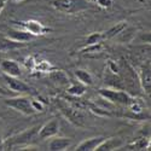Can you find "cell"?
I'll return each instance as SVG.
<instances>
[{
  "label": "cell",
  "mask_w": 151,
  "mask_h": 151,
  "mask_svg": "<svg viewBox=\"0 0 151 151\" xmlns=\"http://www.w3.org/2000/svg\"><path fill=\"white\" fill-rule=\"evenodd\" d=\"M37 133H39V128L35 127V128H32L27 132L22 133L21 135H18L16 138H12V140H11L12 146H18L19 144H29L30 142H33L35 139V138L39 139V134Z\"/></svg>",
  "instance_id": "obj_8"
},
{
  "label": "cell",
  "mask_w": 151,
  "mask_h": 151,
  "mask_svg": "<svg viewBox=\"0 0 151 151\" xmlns=\"http://www.w3.org/2000/svg\"><path fill=\"white\" fill-rule=\"evenodd\" d=\"M6 3H7V0H0V15H1L3 10L5 9V6H6Z\"/></svg>",
  "instance_id": "obj_25"
},
{
  "label": "cell",
  "mask_w": 151,
  "mask_h": 151,
  "mask_svg": "<svg viewBox=\"0 0 151 151\" xmlns=\"http://www.w3.org/2000/svg\"><path fill=\"white\" fill-rule=\"evenodd\" d=\"M33 105H34V108H35L36 112H37V111H42V110H44L42 104H41V103H39L37 100H33Z\"/></svg>",
  "instance_id": "obj_24"
},
{
  "label": "cell",
  "mask_w": 151,
  "mask_h": 151,
  "mask_svg": "<svg viewBox=\"0 0 151 151\" xmlns=\"http://www.w3.org/2000/svg\"><path fill=\"white\" fill-rule=\"evenodd\" d=\"M102 9H110L112 6V0H93Z\"/></svg>",
  "instance_id": "obj_21"
},
{
  "label": "cell",
  "mask_w": 151,
  "mask_h": 151,
  "mask_svg": "<svg viewBox=\"0 0 151 151\" xmlns=\"http://www.w3.org/2000/svg\"><path fill=\"white\" fill-rule=\"evenodd\" d=\"M4 103L15 109L16 111L21 112L23 115H33L36 112L34 105H33V99H30L27 96H17V97H9L4 100Z\"/></svg>",
  "instance_id": "obj_1"
},
{
  "label": "cell",
  "mask_w": 151,
  "mask_h": 151,
  "mask_svg": "<svg viewBox=\"0 0 151 151\" xmlns=\"http://www.w3.org/2000/svg\"><path fill=\"white\" fill-rule=\"evenodd\" d=\"M0 69H1L3 74L10 75V76L19 78L21 74H22L21 67L12 59H3L1 62H0Z\"/></svg>",
  "instance_id": "obj_9"
},
{
  "label": "cell",
  "mask_w": 151,
  "mask_h": 151,
  "mask_svg": "<svg viewBox=\"0 0 151 151\" xmlns=\"http://www.w3.org/2000/svg\"><path fill=\"white\" fill-rule=\"evenodd\" d=\"M149 145V140L146 138H142V139H138L134 143H131L128 145H122V147H124V150H146Z\"/></svg>",
  "instance_id": "obj_17"
},
{
  "label": "cell",
  "mask_w": 151,
  "mask_h": 151,
  "mask_svg": "<svg viewBox=\"0 0 151 151\" xmlns=\"http://www.w3.org/2000/svg\"><path fill=\"white\" fill-rule=\"evenodd\" d=\"M67 92H68L69 94H71V96H78V97H80V96H82V94L86 92V88H85L83 83H82V85H81V83H73V85H70V86L68 87Z\"/></svg>",
  "instance_id": "obj_18"
},
{
  "label": "cell",
  "mask_w": 151,
  "mask_h": 151,
  "mask_svg": "<svg viewBox=\"0 0 151 151\" xmlns=\"http://www.w3.org/2000/svg\"><path fill=\"white\" fill-rule=\"evenodd\" d=\"M24 46H26L24 42L12 40L7 35H0V52L12 51V50H17V48H21Z\"/></svg>",
  "instance_id": "obj_11"
},
{
  "label": "cell",
  "mask_w": 151,
  "mask_h": 151,
  "mask_svg": "<svg viewBox=\"0 0 151 151\" xmlns=\"http://www.w3.org/2000/svg\"><path fill=\"white\" fill-rule=\"evenodd\" d=\"M21 23V26L22 27H24L28 32H30L32 34H34L35 36L36 35H39V34H44L45 33V28L41 26L40 23H37V22H33V21H30V22H19Z\"/></svg>",
  "instance_id": "obj_15"
},
{
  "label": "cell",
  "mask_w": 151,
  "mask_h": 151,
  "mask_svg": "<svg viewBox=\"0 0 151 151\" xmlns=\"http://www.w3.org/2000/svg\"><path fill=\"white\" fill-rule=\"evenodd\" d=\"M104 40L103 37V33H93L88 36V39H87V45H97L99 42H102Z\"/></svg>",
  "instance_id": "obj_19"
},
{
  "label": "cell",
  "mask_w": 151,
  "mask_h": 151,
  "mask_svg": "<svg viewBox=\"0 0 151 151\" xmlns=\"http://www.w3.org/2000/svg\"><path fill=\"white\" fill-rule=\"evenodd\" d=\"M52 5L56 10L65 14H76L88 9L86 0H53Z\"/></svg>",
  "instance_id": "obj_3"
},
{
  "label": "cell",
  "mask_w": 151,
  "mask_h": 151,
  "mask_svg": "<svg viewBox=\"0 0 151 151\" xmlns=\"http://www.w3.org/2000/svg\"><path fill=\"white\" fill-rule=\"evenodd\" d=\"M3 78L7 85L9 88L14 92V93H18V94H29L33 92L32 87H29V85H27L24 81H22L17 76H10V75L3 74Z\"/></svg>",
  "instance_id": "obj_4"
},
{
  "label": "cell",
  "mask_w": 151,
  "mask_h": 151,
  "mask_svg": "<svg viewBox=\"0 0 151 151\" xmlns=\"http://www.w3.org/2000/svg\"><path fill=\"white\" fill-rule=\"evenodd\" d=\"M104 139H105V137H100V135L90 138V139H86V140L81 142L75 150H78V151H96L97 146Z\"/></svg>",
  "instance_id": "obj_12"
},
{
  "label": "cell",
  "mask_w": 151,
  "mask_h": 151,
  "mask_svg": "<svg viewBox=\"0 0 151 151\" xmlns=\"http://www.w3.org/2000/svg\"><path fill=\"white\" fill-rule=\"evenodd\" d=\"M146 150H151V140H149V145H147V149Z\"/></svg>",
  "instance_id": "obj_27"
},
{
  "label": "cell",
  "mask_w": 151,
  "mask_h": 151,
  "mask_svg": "<svg viewBox=\"0 0 151 151\" xmlns=\"http://www.w3.org/2000/svg\"><path fill=\"white\" fill-rule=\"evenodd\" d=\"M126 27H127L126 22H120V23L116 24V26L111 27L109 30L104 32V33H103V37H104V39H110V37H114L115 35L122 33V32L126 29Z\"/></svg>",
  "instance_id": "obj_16"
},
{
  "label": "cell",
  "mask_w": 151,
  "mask_h": 151,
  "mask_svg": "<svg viewBox=\"0 0 151 151\" xmlns=\"http://www.w3.org/2000/svg\"><path fill=\"white\" fill-rule=\"evenodd\" d=\"M140 88L149 96H151V62L147 60L140 67L139 70Z\"/></svg>",
  "instance_id": "obj_5"
},
{
  "label": "cell",
  "mask_w": 151,
  "mask_h": 151,
  "mask_svg": "<svg viewBox=\"0 0 151 151\" xmlns=\"http://www.w3.org/2000/svg\"><path fill=\"white\" fill-rule=\"evenodd\" d=\"M12 92L10 88H5V87H3L1 85H0V96H3V97H10L12 96Z\"/></svg>",
  "instance_id": "obj_23"
},
{
  "label": "cell",
  "mask_w": 151,
  "mask_h": 151,
  "mask_svg": "<svg viewBox=\"0 0 151 151\" xmlns=\"http://www.w3.org/2000/svg\"><path fill=\"white\" fill-rule=\"evenodd\" d=\"M51 78L55 80V81H57V82H59V83H65L67 81H68V78H67V75L63 73V71H56L55 74H52L51 75Z\"/></svg>",
  "instance_id": "obj_20"
},
{
  "label": "cell",
  "mask_w": 151,
  "mask_h": 151,
  "mask_svg": "<svg viewBox=\"0 0 151 151\" xmlns=\"http://www.w3.org/2000/svg\"><path fill=\"white\" fill-rule=\"evenodd\" d=\"M11 1H14V3H19V1H23V0H11Z\"/></svg>",
  "instance_id": "obj_28"
},
{
  "label": "cell",
  "mask_w": 151,
  "mask_h": 151,
  "mask_svg": "<svg viewBox=\"0 0 151 151\" xmlns=\"http://www.w3.org/2000/svg\"><path fill=\"white\" fill-rule=\"evenodd\" d=\"M123 145V140L119 137H112V138H105V139L100 143L96 151H112V150H119Z\"/></svg>",
  "instance_id": "obj_10"
},
{
  "label": "cell",
  "mask_w": 151,
  "mask_h": 151,
  "mask_svg": "<svg viewBox=\"0 0 151 151\" xmlns=\"http://www.w3.org/2000/svg\"><path fill=\"white\" fill-rule=\"evenodd\" d=\"M139 39L145 42V44H150L151 45V32H146V33H142L139 35Z\"/></svg>",
  "instance_id": "obj_22"
},
{
  "label": "cell",
  "mask_w": 151,
  "mask_h": 151,
  "mask_svg": "<svg viewBox=\"0 0 151 151\" xmlns=\"http://www.w3.org/2000/svg\"><path fill=\"white\" fill-rule=\"evenodd\" d=\"M6 35L9 37H11L12 40L24 42V44H27V42L32 41L33 39H35V35L32 34L30 32H28L27 29H14V28H11L6 32Z\"/></svg>",
  "instance_id": "obj_7"
},
{
  "label": "cell",
  "mask_w": 151,
  "mask_h": 151,
  "mask_svg": "<svg viewBox=\"0 0 151 151\" xmlns=\"http://www.w3.org/2000/svg\"><path fill=\"white\" fill-rule=\"evenodd\" d=\"M75 76L76 79L83 83L85 86H91L93 85V76L92 74L88 70H85V69H76L75 70Z\"/></svg>",
  "instance_id": "obj_14"
},
{
  "label": "cell",
  "mask_w": 151,
  "mask_h": 151,
  "mask_svg": "<svg viewBox=\"0 0 151 151\" xmlns=\"http://www.w3.org/2000/svg\"><path fill=\"white\" fill-rule=\"evenodd\" d=\"M99 96L111 103H116L121 105H132L134 103L133 98L127 91L117 90V88H100L98 91Z\"/></svg>",
  "instance_id": "obj_2"
},
{
  "label": "cell",
  "mask_w": 151,
  "mask_h": 151,
  "mask_svg": "<svg viewBox=\"0 0 151 151\" xmlns=\"http://www.w3.org/2000/svg\"><path fill=\"white\" fill-rule=\"evenodd\" d=\"M4 147V140H3V137H1V134H0V150H1Z\"/></svg>",
  "instance_id": "obj_26"
},
{
  "label": "cell",
  "mask_w": 151,
  "mask_h": 151,
  "mask_svg": "<svg viewBox=\"0 0 151 151\" xmlns=\"http://www.w3.org/2000/svg\"><path fill=\"white\" fill-rule=\"evenodd\" d=\"M59 132V122L53 119L51 121L46 122L44 126L39 128V139H47V138H52L57 135Z\"/></svg>",
  "instance_id": "obj_6"
},
{
  "label": "cell",
  "mask_w": 151,
  "mask_h": 151,
  "mask_svg": "<svg viewBox=\"0 0 151 151\" xmlns=\"http://www.w3.org/2000/svg\"><path fill=\"white\" fill-rule=\"evenodd\" d=\"M71 145V139L70 138H64V137H58L55 138L50 142L48 144V150L51 151H64Z\"/></svg>",
  "instance_id": "obj_13"
}]
</instances>
